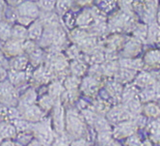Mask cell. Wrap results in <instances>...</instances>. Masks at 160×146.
I'll use <instances>...</instances> for the list:
<instances>
[{
	"label": "cell",
	"mask_w": 160,
	"mask_h": 146,
	"mask_svg": "<svg viewBox=\"0 0 160 146\" xmlns=\"http://www.w3.org/2000/svg\"><path fill=\"white\" fill-rule=\"evenodd\" d=\"M7 80L12 83L16 88L19 89L23 87L28 80L29 76L26 73V71H15V70H8V76Z\"/></svg>",
	"instance_id": "cell-10"
},
{
	"label": "cell",
	"mask_w": 160,
	"mask_h": 146,
	"mask_svg": "<svg viewBox=\"0 0 160 146\" xmlns=\"http://www.w3.org/2000/svg\"><path fill=\"white\" fill-rule=\"evenodd\" d=\"M7 76H8V70L3 68V67H0V82L6 81Z\"/></svg>",
	"instance_id": "cell-25"
},
{
	"label": "cell",
	"mask_w": 160,
	"mask_h": 146,
	"mask_svg": "<svg viewBox=\"0 0 160 146\" xmlns=\"http://www.w3.org/2000/svg\"><path fill=\"white\" fill-rule=\"evenodd\" d=\"M65 117L64 105L61 103L60 99H57L52 108V116L50 117L52 128L56 134L65 133Z\"/></svg>",
	"instance_id": "cell-4"
},
{
	"label": "cell",
	"mask_w": 160,
	"mask_h": 146,
	"mask_svg": "<svg viewBox=\"0 0 160 146\" xmlns=\"http://www.w3.org/2000/svg\"><path fill=\"white\" fill-rule=\"evenodd\" d=\"M73 5V0H56L54 11L58 16H65L71 11Z\"/></svg>",
	"instance_id": "cell-17"
},
{
	"label": "cell",
	"mask_w": 160,
	"mask_h": 146,
	"mask_svg": "<svg viewBox=\"0 0 160 146\" xmlns=\"http://www.w3.org/2000/svg\"><path fill=\"white\" fill-rule=\"evenodd\" d=\"M11 38L22 42L25 41L26 39H28L27 27L18 23V22H15L12 25V29H11Z\"/></svg>",
	"instance_id": "cell-15"
},
{
	"label": "cell",
	"mask_w": 160,
	"mask_h": 146,
	"mask_svg": "<svg viewBox=\"0 0 160 146\" xmlns=\"http://www.w3.org/2000/svg\"><path fill=\"white\" fill-rule=\"evenodd\" d=\"M39 18L44 28L53 29L61 26L59 16L55 11H41Z\"/></svg>",
	"instance_id": "cell-9"
},
{
	"label": "cell",
	"mask_w": 160,
	"mask_h": 146,
	"mask_svg": "<svg viewBox=\"0 0 160 146\" xmlns=\"http://www.w3.org/2000/svg\"><path fill=\"white\" fill-rule=\"evenodd\" d=\"M86 65L83 64L80 60H72L70 63V72L77 76H83V75L86 73Z\"/></svg>",
	"instance_id": "cell-21"
},
{
	"label": "cell",
	"mask_w": 160,
	"mask_h": 146,
	"mask_svg": "<svg viewBox=\"0 0 160 146\" xmlns=\"http://www.w3.org/2000/svg\"><path fill=\"white\" fill-rule=\"evenodd\" d=\"M23 42L10 38L6 42L0 44V50H1V51L4 53L7 58L14 57V56H17L18 54L24 53Z\"/></svg>",
	"instance_id": "cell-7"
},
{
	"label": "cell",
	"mask_w": 160,
	"mask_h": 146,
	"mask_svg": "<svg viewBox=\"0 0 160 146\" xmlns=\"http://www.w3.org/2000/svg\"><path fill=\"white\" fill-rule=\"evenodd\" d=\"M65 131H67L68 136L76 138H85L87 133V124L83 117L74 109H68L65 117Z\"/></svg>",
	"instance_id": "cell-1"
},
{
	"label": "cell",
	"mask_w": 160,
	"mask_h": 146,
	"mask_svg": "<svg viewBox=\"0 0 160 146\" xmlns=\"http://www.w3.org/2000/svg\"><path fill=\"white\" fill-rule=\"evenodd\" d=\"M18 134L17 129L10 121L0 122V137L3 139H15Z\"/></svg>",
	"instance_id": "cell-13"
},
{
	"label": "cell",
	"mask_w": 160,
	"mask_h": 146,
	"mask_svg": "<svg viewBox=\"0 0 160 146\" xmlns=\"http://www.w3.org/2000/svg\"><path fill=\"white\" fill-rule=\"evenodd\" d=\"M94 0H73V4L79 8H86L93 3Z\"/></svg>",
	"instance_id": "cell-23"
},
{
	"label": "cell",
	"mask_w": 160,
	"mask_h": 146,
	"mask_svg": "<svg viewBox=\"0 0 160 146\" xmlns=\"http://www.w3.org/2000/svg\"><path fill=\"white\" fill-rule=\"evenodd\" d=\"M18 109L19 110L20 117L31 123L39 122L43 118H45V115H47V113L36 104H33Z\"/></svg>",
	"instance_id": "cell-6"
},
{
	"label": "cell",
	"mask_w": 160,
	"mask_h": 146,
	"mask_svg": "<svg viewBox=\"0 0 160 146\" xmlns=\"http://www.w3.org/2000/svg\"><path fill=\"white\" fill-rule=\"evenodd\" d=\"M2 18H2V14H0V21L2 20Z\"/></svg>",
	"instance_id": "cell-27"
},
{
	"label": "cell",
	"mask_w": 160,
	"mask_h": 146,
	"mask_svg": "<svg viewBox=\"0 0 160 146\" xmlns=\"http://www.w3.org/2000/svg\"><path fill=\"white\" fill-rule=\"evenodd\" d=\"M29 58L26 53H21L9 58V69L15 71H26L29 66ZM8 69V70H9Z\"/></svg>",
	"instance_id": "cell-11"
},
{
	"label": "cell",
	"mask_w": 160,
	"mask_h": 146,
	"mask_svg": "<svg viewBox=\"0 0 160 146\" xmlns=\"http://www.w3.org/2000/svg\"><path fill=\"white\" fill-rule=\"evenodd\" d=\"M64 90H65V88H64L62 82H60L58 81H53L50 83V85L48 86V94L56 100V99H60V96Z\"/></svg>",
	"instance_id": "cell-22"
},
{
	"label": "cell",
	"mask_w": 160,
	"mask_h": 146,
	"mask_svg": "<svg viewBox=\"0 0 160 146\" xmlns=\"http://www.w3.org/2000/svg\"><path fill=\"white\" fill-rule=\"evenodd\" d=\"M27 30H28V39L38 42L42 35L44 27L40 18H37L27 27Z\"/></svg>",
	"instance_id": "cell-14"
},
{
	"label": "cell",
	"mask_w": 160,
	"mask_h": 146,
	"mask_svg": "<svg viewBox=\"0 0 160 146\" xmlns=\"http://www.w3.org/2000/svg\"><path fill=\"white\" fill-rule=\"evenodd\" d=\"M18 90L8 80L0 82V103L7 107H17L19 97Z\"/></svg>",
	"instance_id": "cell-3"
},
{
	"label": "cell",
	"mask_w": 160,
	"mask_h": 146,
	"mask_svg": "<svg viewBox=\"0 0 160 146\" xmlns=\"http://www.w3.org/2000/svg\"><path fill=\"white\" fill-rule=\"evenodd\" d=\"M16 11L18 16L29 18L31 19L39 18L41 14V9L37 1L34 0H22L16 6Z\"/></svg>",
	"instance_id": "cell-5"
},
{
	"label": "cell",
	"mask_w": 160,
	"mask_h": 146,
	"mask_svg": "<svg viewBox=\"0 0 160 146\" xmlns=\"http://www.w3.org/2000/svg\"><path fill=\"white\" fill-rule=\"evenodd\" d=\"M13 23L2 18L0 21V44L11 38V29Z\"/></svg>",
	"instance_id": "cell-20"
},
{
	"label": "cell",
	"mask_w": 160,
	"mask_h": 146,
	"mask_svg": "<svg viewBox=\"0 0 160 146\" xmlns=\"http://www.w3.org/2000/svg\"><path fill=\"white\" fill-rule=\"evenodd\" d=\"M53 76H54V74L48 66L40 65L36 67V69L32 72L31 81L37 83L38 85H43V84L49 83L53 78Z\"/></svg>",
	"instance_id": "cell-8"
},
{
	"label": "cell",
	"mask_w": 160,
	"mask_h": 146,
	"mask_svg": "<svg viewBox=\"0 0 160 146\" xmlns=\"http://www.w3.org/2000/svg\"><path fill=\"white\" fill-rule=\"evenodd\" d=\"M56 100H57V99H56ZM56 100H55L54 98H52L50 95L45 94V95L42 96V97L39 99V101H38V106L45 112V113L48 114V112H49V111L52 110Z\"/></svg>",
	"instance_id": "cell-19"
},
{
	"label": "cell",
	"mask_w": 160,
	"mask_h": 146,
	"mask_svg": "<svg viewBox=\"0 0 160 146\" xmlns=\"http://www.w3.org/2000/svg\"><path fill=\"white\" fill-rule=\"evenodd\" d=\"M80 84H81L80 76H74L72 74L66 76L65 81H63V86L65 88V90H70V91L78 90Z\"/></svg>",
	"instance_id": "cell-18"
},
{
	"label": "cell",
	"mask_w": 160,
	"mask_h": 146,
	"mask_svg": "<svg viewBox=\"0 0 160 146\" xmlns=\"http://www.w3.org/2000/svg\"><path fill=\"white\" fill-rule=\"evenodd\" d=\"M6 6H7V4L5 2V0H0V14L3 13V11Z\"/></svg>",
	"instance_id": "cell-26"
},
{
	"label": "cell",
	"mask_w": 160,
	"mask_h": 146,
	"mask_svg": "<svg viewBox=\"0 0 160 146\" xmlns=\"http://www.w3.org/2000/svg\"><path fill=\"white\" fill-rule=\"evenodd\" d=\"M0 67H3L5 69H9V58H7L4 53L0 50Z\"/></svg>",
	"instance_id": "cell-24"
},
{
	"label": "cell",
	"mask_w": 160,
	"mask_h": 146,
	"mask_svg": "<svg viewBox=\"0 0 160 146\" xmlns=\"http://www.w3.org/2000/svg\"><path fill=\"white\" fill-rule=\"evenodd\" d=\"M29 58V63L32 67H38L42 64L45 60V54L41 47H38L35 50H33L31 53L27 54Z\"/></svg>",
	"instance_id": "cell-16"
},
{
	"label": "cell",
	"mask_w": 160,
	"mask_h": 146,
	"mask_svg": "<svg viewBox=\"0 0 160 146\" xmlns=\"http://www.w3.org/2000/svg\"><path fill=\"white\" fill-rule=\"evenodd\" d=\"M38 99V95L35 91L34 88H29L23 93V95H21L18 97V103L17 107L21 108L33 104H36V101Z\"/></svg>",
	"instance_id": "cell-12"
},
{
	"label": "cell",
	"mask_w": 160,
	"mask_h": 146,
	"mask_svg": "<svg viewBox=\"0 0 160 146\" xmlns=\"http://www.w3.org/2000/svg\"><path fill=\"white\" fill-rule=\"evenodd\" d=\"M33 137L37 138L41 144H52L56 133L52 128L51 119L43 118L42 120L33 123L31 130Z\"/></svg>",
	"instance_id": "cell-2"
}]
</instances>
